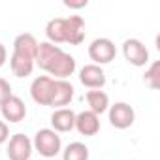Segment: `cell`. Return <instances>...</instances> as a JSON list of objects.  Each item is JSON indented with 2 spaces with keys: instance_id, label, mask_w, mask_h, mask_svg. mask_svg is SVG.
Wrapping results in <instances>:
<instances>
[{
  "instance_id": "6da1fadb",
  "label": "cell",
  "mask_w": 160,
  "mask_h": 160,
  "mask_svg": "<svg viewBox=\"0 0 160 160\" xmlns=\"http://www.w3.org/2000/svg\"><path fill=\"white\" fill-rule=\"evenodd\" d=\"M36 64L43 72L53 75V79H66L75 72V58L70 53L62 51L60 45H55L49 42H42L38 45Z\"/></svg>"
},
{
  "instance_id": "7a4b0ae2",
  "label": "cell",
  "mask_w": 160,
  "mask_h": 160,
  "mask_svg": "<svg viewBox=\"0 0 160 160\" xmlns=\"http://www.w3.org/2000/svg\"><path fill=\"white\" fill-rule=\"evenodd\" d=\"M32 147L43 158H53L58 152H62V139H60V136L53 128H40L34 134Z\"/></svg>"
},
{
  "instance_id": "3957f363",
  "label": "cell",
  "mask_w": 160,
  "mask_h": 160,
  "mask_svg": "<svg viewBox=\"0 0 160 160\" xmlns=\"http://www.w3.org/2000/svg\"><path fill=\"white\" fill-rule=\"evenodd\" d=\"M89 57L92 60V64L102 66V64H109L111 60H115L117 57V49L115 43L109 38H96L91 42L89 45Z\"/></svg>"
},
{
  "instance_id": "277c9868",
  "label": "cell",
  "mask_w": 160,
  "mask_h": 160,
  "mask_svg": "<svg viewBox=\"0 0 160 160\" xmlns=\"http://www.w3.org/2000/svg\"><path fill=\"white\" fill-rule=\"evenodd\" d=\"M108 115H109V122L111 126L119 128V130H126L134 124L136 121V111L130 104L126 102H115L113 106H109L108 109Z\"/></svg>"
},
{
  "instance_id": "5b68a950",
  "label": "cell",
  "mask_w": 160,
  "mask_h": 160,
  "mask_svg": "<svg viewBox=\"0 0 160 160\" xmlns=\"http://www.w3.org/2000/svg\"><path fill=\"white\" fill-rule=\"evenodd\" d=\"M122 55H124L126 62L132 64V66H136V68H141V66L149 64V49L138 38L124 40V43H122Z\"/></svg>"
},
{
  "instance_id": "8992f818",
  "label": "cell",
  "mask_w": 160,
  "mask_h": 160,
  "mask_svg": "<svg viewBox=\"0 0 160 160\" xmlns=\"http://www.w3.org/2000/svg\"><path fill=\"white\" fill-rule=\"evenodd\" d=\"M53 89H55V79L49 75H38L32 85H30V96L40 106H51L53 102Z\"/></svg>"
},
{
  "instance_id": "52a82bcc",
  "label": "cell",
  "mask_w": 160,
  "mask_h": 160,
  "mask_svg": "<svg viewBox=\"0 0 160 160\" xmlns=\"http://www.w3.org/2000/svg\"><path fill=\"white\" fill-rule=\"evenodd\" d=\"M32 139L25 134H13L8 139V158L10 160H30L32 156Z\"/></svg>"
},
{
  "instance_id": "ba28073f",
  "label": "cell",
  "mask_w": 160,
  "mask_h": 160,
  "mask_svg": "<svg viewBox=\"0 0 160 160\" xmlns=\"http://www.w3.org/2000/svg\"><path fill=\"white\" fill-rule=\"evenodd\" d=\"M85 40V21L81 15L64 17V43L79 45Z\"/></svg>"
},
{
  "instance_id": "9c48e42d",
  "label": "cell",
  "mask_w": 160,
  "mask_h": 160,
  "mask_svg": "<svg viewBox=\"0 0 160 160\" xmlns=\"http://www.w3.org/2000/svg\"><path fill=\"white\" fill-rule=\"evenodd\" d=\"M79 81H81V85H85L91 91L104 89V85H106V72H104L102 66L85 64L81 70H79Z\"/></svg>"
},
{
  "instance_id": "30bf717a",
  "label": "cell",
  "mask_w": 160,
  "mask_h": 160,
  "mask_svg": "<svg viewBox=\"0 0 160 160\" xmlns=\"http://www.w3.org/2000/svg\"><path fill=\"white\" fill-rule=\"evenodd\" d=\"M73 128L85 138L96 136L100 132V117L89 109H85L81 113H75V126Z\"/></svg>"
},
{
  "instance_id": "8fae6325",
  "label": "cell",
  "mask_w": 160,
  "mask_h": 160,
  "mask_svg": "<svg viewBox=\"0 0 160 160\" xmlns=\"http://www.w3.org/2000/svg\"><path fill=\"white\" fill-rule=\"evenodd\" d=\"M0 111H2V117H4V121H8V122H21L25 117H27V106H25V102L19 98V96H12L10 100H6L2 106H0Z\"/></svg>"
},
{
  "instance_id": "7c38bea8",
  "label": "cell",
  "mask_w": 160,
  "mask_h": 160,
  "mask_svg": "<svg viewBox=\"0 0 160 160\" xmlns=\"http://www.w3.org/2000/svg\"><path fill=\"white\" fill-rule=\"evenodd\" d=\"M38 45H40V42H38L32 34L23 32V34H19V36L13 40V53H15V55H21V57H27V58H30V60L36 62Z\"/></svg>"
},
{
  "instance_id": "4fadbf2b",
  "label": "cell",
  "mask_w": 160,
  "mask_h": 160,
  "mask_svg": "<svg viewBox=\"0 0 160 160\" xmlns=\"http://www.w3.org/2000/svg\"><path fill=\"white\" fill-rule=\"evenodd\" d=\"M73 100V85L66 79H55V89H53V102L51 106L55 109L66 108Z\"/></svg>"
},
{
  "instance_id": "5bb4252c",
  "label": "cell",
  "mask_w": 160,
  "mask_h": 160,
  "mask_svg": "<svg viewBox=\"0 0 160 160\" xmlns=\"http://www.w3.org/2000/svg\"><path fill=\"white\" fill-rule=\"evenodd\" d=\"M75 126V111H72L70 108H60L55 109L51 113V128L58 134V132H70Z\"/></svg>"
},
{
  "instance_id": "9a60e30c",
  "label": "cell",
  "mask_w": 160,
  "mask_h": 160,
  "mask_svg": "<svg viewBox=\"0 0 160 160\" xmlns=\"http://www.w3.org/2000/svg\"><path fill=\"white\" fill-rule=\"evenodd\" d=\"M85 98H87V104H89V111L96 113L98 117L109 109V96H108L102 89H96V91H87Z\"/></svg>"
},
{
  "instance_id": "2e32d148",
  "label": "cell",
  "mask_w": 160,
  "mask_h": 160,
  "mask_svg": "<svg viewBox=\"0 0 160 160\" xmlns=\"http://www.w3.org/2000/svg\"><path fill=\"white\" fill-rule=\"evenodd\" d=\"M34 66H36V62L27 58V57L15 55V53H12V57H10V68H12L15 77H28L32 73Z\"/></svg>"
},
{
  "instance_id": "e0dca14e",
  "label": "cell",
  "mask_w": 160,
  "mask_h": 160,
  "mask_svg": "<svg viewBox=\"0 0 160 160\" xmlns=\"http://www.w3.org/2000/svg\"><path fill=\"white\" fill-rule=\"evenodd\" d=\"M45 36L49 43H64V17H55L45 27Z\"/></svg>"
},
{
  "instance_id": "ac0fdd59",
  "label": "cell",
  "mask_w": 160,
  "mask_h": 160,
  "mask_svg": "<svg viewBox=\"0 0 160 160\" xmlns=\"http://www.w3.org/2000/svg\"><path fill=\"white\" fill-rule=\"evenodd\" d=\"M62 160H89V147L81 141H72L64 147Z\"/></svg>"
},
{
  "instance_id": "d6986e66",
  "label": "cell",
  "mask_w": 160,
  "mask_h": 160,
  "mask_svg": "<svg viewBox=\"0 0 160 160\" xmlns=\"http://www.w3.org/2000/svg\"><path fill=\"white\" fill-rule=\"evenodd\" d=\"M158 72H160V62H152V64H149V68L145 70L143 81H145V85H147L149 89H152V91H156L158 85H160V75H158Z\"/></svg>"
},
{
  "instance_id": "ffe728a7",
  "label": "cell",
  "mask_w": 160,
  "mask_h": 160,
  "mask_svg": "<svg viewBox=\"0 0 160 160\" xmlns=\"http://www.w3.org/2000/svg\"><path fill=\"white\" fill-rule=\"evenodd\" d=\"M13 96V91H12V85L6 81L4 77H0V106H2L6 100H10Z\"/></svg>"
},
{
  "instance_id": "44dd1931",
  "label": "cell",
  "mask_w": 160,
  "mask_h": 160,
  "mask_svg": "<svg viewBox=\"0 0 160 160\" xmlns=\"http://www.w3.org/2000/svg\"><path fill=\"white\" fill-rule=\"evenodd\" d=\"M10 139V126L6 121H0V145H4Z\"/></svg>"
},
{
  "instance_id": "7402d4cb",
  "label": "cell",
  "mask_w": 160,
  "mask_h": 160,
  "mask_svg": "<svg viewBox=\"0 0 160 160\" xmlns=\"http://www.w3.org/2000/svg\"><path fill=\"white\" fill-rule=\"evenodd\" d=\"M87 0H79V2H72V0H64V6L72 8V10H79V8H87Z\"/></svg>"
},
{
  "instance_id": "603a6c76",
  "label": "cell",
  "mask_w": 160,
  "mask_h": 160,
  "mask_svg": "<svg viewBox=\"0 0 160 160\" xmlns=\"http://www.w3.org/2000/svg\"><path fill=\"white\" fill-rule=\"evenodd\" d=\"M6 62H8V49L4 47L2 42H0V68H2Z\"/></svg>"
}]
</instances>
